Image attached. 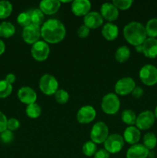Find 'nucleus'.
<instances>
[{"label":"nucleus","mask_w":157,"mask_h":158,"mask_svg":"<svg viewBox=\"0 0 157 158\" xmlns=\"http://www.w3.org/2000/svg\"><path fill=\"white\" fill-rule=\"evenodd\" d=\"M155 114L150 110H145L136 117L135 125L139 130L146 131L153 126L155 123Z\"/></svg>","instance_id":"1a4fd4ad"},{"label":"nucleus","mask_w":157,"mask_h":158,"mask_svg":"<svg viewBox=\"0 0 157 158\" xmlns=\"http://www.w3.org/2000/svg\"><path fill=\"white\" fill-rule=\"evenodd\" d=\"M55 99L57 103L60 104H65L69 100V95L67 91L62 89H58L55 94Z\"/></svg>","instance_id":"2f4dec72"},{"label":"nucleus","mask_w":157,"mask_h":158,"mask_svg":"<svg viewBox=\"0 0 157 158\" xmlns=\"http://www.w3.org/2000/svg\"><path fill=\"white\" fill-rule=\"evenodd\" d=\"M97 151V147L94 142L87 141L83 144V153L87 157H92L95 155Z\"/></svg>","instance_id":"7c9ffc66"},{"label":"nucleus","mask_w":157,"mask_h":158,"mask_svg":"<svg viewBox=\"0 0 157 158\" xmlns=\"http://www.w3.org/2000/svg\"><path fill=\"white\" fill-rule=\"evenodd\" d=\"M136 117V115L132 110H125L122 113L121 115L122 120L129 126H132V125L135 124Z\"/></svg>","instance_id":"bb28decb"},{"label":"nucleus","mask_w":157,"mask_h":158,"mask_svg":"<svg viewBox=\"0 0 157 158\" xmlns=\"http://www.w3.org/2000/svg\"><path fill=\"white\" fill-rule=\"evenodd\" d=\"M20 127V122L15 118H10L7 120V129L11 131H15Z\"/></svg>","instance_id":"c9c22d12"},{"label":"nucleus","mask_w":157,"mask_h":158,"mask_svg":"<svg viewBox=\"0 0 157 158\" xmlns=\"http://www.w3.org/2000/svg\"><path fill=\"white\" fill-rule=\"evenodd\" d=\"M109 153L105 149L99 150L94 155V158H109Z\"/></svg>","instance_id":"ea45409f"},{"label":"nucleus","mask_w":157,"mask_h":158,"mask_svg":"<svg viewBox=\"0 0 157 158\" xmlns=\"http://www.w3.org/2000/svg\"><path fill=\"white\" fill-rule=\"evenodd\" d=\"M58 83L55 77L50 74H44L40 78L39 89L47 96L53 95L58 90Z\"/></svg>","instance_id":"39448f33"},{"label":"nucleus","mask_w":157,"mask_h":158,"mask_svg":"<svg viewBox=\"0 0 157 158\" xmlns=\"http://www.w3.org/2000/svg\"><path fill=\"white\" fill-rule=\"evenodd\" d=\"M91 2L89 0H75L72 2V12L76 16L86 15L91 9Z\"/></svg>","instance_id":"ddd939ff"},{"label":"nucleus","mask_w":157,"mask_h":158,"mask_svg":"<svg viewBox=\"0 0 157 158\" xmlns=\"http://www.w3.org/2000/svg\"><path fill=\"white\" fill-rule=\"evenodd\" d=\"M131 55L130 49L128 46H120L117 49L116 52H115V60L119 62V63H125V62L127 61L129 59Z\"/></svg>","instance_id":"5701e85b"},{"label":"nucleus","mask_w":157,"mask_h":158,"mask_svg":"<svg viewBox=\"0 0 157 158\" xmlns=\"http://www.w3.org/2000/svg\"><path fill=\"white\" fill-rule=\"evenodd\" d=\"M12 92V84L5 80H0V99L9 97Z\"/></svg>","instance_id":"c756f323"},{"label":"nucleus","mask_w":157,"mask_h":158,"mask_svg":"<svg viewBox=\"0 0 157 158\" xmlns=\"http://www.w3.org/2000/svg\"><path fill=\"white\" fill-rule=\"evenodd\" d=\"M66 28L60 20L50 19L45 22L41 27V36L47 43H60L66 36Z\"/></svg>","instance_id":"f257e3e1"},{"label":"nucleus","mask_w":157,"mask_h":158,"mask_svg":"<svg viewBox=\"0 0 157 158\" xmlns=\"http://www.w3.org/2000/svg\"><path fill=\"white\" fill-rule=\"evenodd\" d=\"M123 35L129 44L135 46L142 45L147 39L146 28L138 22H132L126 25L123 29Z\"/></svg>","instance_id":"f03ea898"},{"label":"nucleus","mask_w":157,"mask_h":158,"mask_svg":"<svg viewBox=\"0 0 157 158\" xmlns=\"http://www.w3.org/2000/svg\"><path fill=\"white\" fill-rule=\"evenodd\" d=\"M149 151L143 144L132 145L126 153V158H147Z\"/></svg>","instance_id":"a211bd4d"},{"label":"nucleus","mask_w":157,"mask_h":158,"mask_svg":"<svg viewBox=\"0 0 157 158\" xmlns=\"http://www.w3.org/2000/svg\"><path fill=\"white\" fill-rule=\"evenodd\" d=\"M0 140L4 143H10L14 140V134L9 130H6L0 134Z\"/></svg>","instance_id":"f704fd0d"},{"label":"nucleus","mask_w":157,"mask_h":158,"mask_svg":"<svg viewBox=\"0 0 157 158\" xmlns=\"http://www.w3.org/2000/svg\"><path fill=\"white\" fill-rule=\"evenodd\" d=\"M26 115L32 119H36L40 117L42 114V110L39 105L36 103H32V104L27 105L26 109Z\"/></svg>","instance_id":"393cba45"},{"label":"nucleus","mask_w":157,"mask_h":158,"mask_svg":"<svg viewBox=\"0 0 157 158\" xmlns=\"http://www.w3.org/2000/svg\"><path fill=\"white\" fill-rule=\"evenodd\" d=\"M135 83L131 77H124L117 81L115 85V92L121 96H126L132 94L135 89Z\"/></svg>","instance_id":"9b49d317"},{"label":"nucleus","mask_w":157,"mask_h":158,"mask_svg":"<svg viewBox=\"0 0 157 158\" xmlns=\"http://www.w3.org/2000/svg\"><path fill=\"white\" fill-rule=\"evenodd\" d=\"M96 117V111L92 106H84L78 110L76 118L78 123L86 124L93 121Z\"/></svg>","instance_id":"f8f14e48"},{"label":"nucleus","mask_w":157,"mask_h":158,"mask_svg":"<svg viewBox=\"0 0 157 158\" xmlns=\"http://www.w3.org/2000/svg\"><path fill=\"white\" fill-rule=\"evenodd\" d=\"M41 36V27L31 23L23 28L22 39L28 44L33 45L38 41Z\"/></svg>","instance_id":"9d476101"},{"label":"nucleus","mask_w":157,"mask_h":158,"mask_svg":"<svg viewBox=\"0 0 157 158\" xmlns=\"http://www.w3.org/2000/svg\"><path fill=\"white\" fill-rule=\"evenodd\" d=\"M15 32V28L13 24L9 22L0 23V36L3 38H9Z\"/></svg>","instance_id":"4be33fe9"},{"label":"nucleus","mask_w":157,"mask_h":158,"mask_svg":"<svg viewBox=\"0 0 157 158\" xmlns=\"http://www.w3.org/2000/svg\"><path fill=\"white\" fill-rule=\"evenodd\" d=\"M143 94H144V90H143V88L139 87V86H135V89L132 92V97L135 99L141 98L143 96Z\"/></svg>","instance_id":"58836bf2"},{"label":"nucleus","mask_w":157,"mask_h":158,"mask_svg":"<svg viewBox=\"0 0 157 158\" xmlns=\"http://www.w3.org/2000/svg\"><path fill=\"white\" fill-rule=\"evenodd\" d=\"M146 31L147 35L149 38H155L157 37V18L151 19L146 23Z\"/></svg>","instance_id":"c85d7f7f"},{"label":"nucleus","mask_w":157,"mask_h":158,"mask_svg":"<svg viewBox=\"0 0 157 158\" xmlns=\"http://www.w3.org/2000/svg\"><path fill=\"white\" fill-rule=\"evenodd\" d=\"M140 131L134 126H129L126 128L123 134V140L129 144H136L140 140Z\"/></svg>","instance_id":"aec40b11"},{"label":"nucleus","mask_w":157,"mask_h":158,"mask_svg":"<svg viewBox=\"0 0 157 158\" xmlns=\"http://www.w3.org/2000/svg\"><path fill=\"white\" fill-rule=\"evenodd\" d=\"M5 50H6V45L2 40H0V56L4 53Z\"/></svg>","instance_id":"79ce46f5"},{"label":"nucleus","mask_w":157,"mask_h":158,"mask_svg":"<svg viewBox=\"0 0 157 158\" xmlns=\"http://www.w3.org/2000/svg\"><path fill=\"white\" fill-rule=\"evenodd\" d=\"M101 15L107 21L113 22L119 17V9L112 3L106 2L102 5Z\"/></svg>","instance_id":"2eb2a0df"},{"label":"nucleus","mask_w":157,"mask_h":158,"mask_svg":"<svg viewBox=\"0 0 157 158\" xmlns=\"http://www.w3.org/2000/svg\"><path fill=\"white\" fill-rule=\"evenodd\" d=\"M50 49L47 43L45 41L36 42L34 43L31 49V53L32 57L37 61H44L49 57Z\"/></svg>","instance_id":"6e6552de"},{"label":"nucleus","mask_w":157,"mask_h":158,"mask_svg":"<svg viewBox=\"0 0 157 158\" xmlns=\"http://www.w3.org/2000/svg\"><path fill=\"white\" fill-rule=\"evenodd\" d=\"M124 146V140L120 134H113L109 135L104 142L105 150L109 154L119 153Z\"/></svg>","instance_id":"0eeeda50"},{"label":"nucleus","mask_w":157,"mask_h":158,"mask_svg":"<svg viewBox=\"0 0 157 158\" xmlns=\"http://www.w3.org/2000/svg\"><path fill=\"white\" fill-rule=\"evenodd\" d=\"M89 32H90V29L86 26L85 25H83V26H80L78 29V31H77V33H78V35L82 39L87 38L89 35Z\"/></svg>","instance_id":"e433bc0d"},{"label":"nucleus","mask_w":157,"mask_h":158,"mask_svg":"<svg viewBox=\"0 0 157 158\" xmlns=\"http://www.w3.org/2000/svg\"><path fill=\"white\" fill-rule=\"evenodd\" d=\"M12 12V5L10 2L2 0L0 1V19H3L11 15Z\"/></svg>","instance_id":"cd10ccee"},{"label":"nucleus","mask_w":157,"mask_h":158,"mask_svg":"<svg viewBox=\"0 0 157 158\" xmlns=\"http://www.w3.org/2000/svg\"><path fill=\"white\" fill-rule=\"evenodd\" d=\"M84 25L90 29H97L103 23V18L101 14L97 12H89L84 17Z\"/></svg>","instance_id":"f3484780"},{"label":"nucleus","mask_w":157,"mask_h":158,"mask_svg":"<svg viewBox=\"0 0 157 158\" xmlns=\"http://www.w3.org/2000/svg\"><path fill=\"white\" fill-rule=\"evenodd\" d=\"M31 19V23L35 26H40L41 25H43L45 20L44 13L40 10L39 9H32L29 12Z\"/></svg>","instance_id":"b1692460"},{"label":"nucleus","mask_w":157,"mask_h":158,"mask_svg":"<svg viewBox=\"0 0 157 158\" xmlns=\"http://www.w3.org/2000/svg\"><path fill=\"white\" fill-rule=\"evenodd\" d=\"M18 97L22 103L25 104H32L35 103L37 94L33 89L29 86H22L18 91Z\"/></svg>","instance_id":"4468645a"},{"label":"nucleus","mask_w":157,"mask_h":158,"mask_svg":"<svg viewBox=\"0 0 157 158\" xmlns=\"http://www.w3.org/2000/svg\"><path fill=\"white\" fill-rule=\"evenodd\" d=\"M61 3L58 0H43L39 3V9L46 15H53L60 9Z\"/></svg>","instance_id":"6ab92c4d"},{"label":"nucleus","mask_w":157,"mask_h":158,"mask_svg":"<svg viewBox=\"0 0 157 158\" xmlns=\"http://www.w3.org/2000/svg\"><path fill=\"white\" fill-rule=\"evenodd\" d=\"M135 49L138 52H143V46L142 45H139V46H135Z\"/></svg>","instance_id":"37998d69"},{"label":"nucleus","mask_w":157,"mask_h":158,"mask_svg":"<svg viewBox=\"0 0 157 158\" xmlns=\"http://www.w3.org/2000/svg\"><path fill=\"white\" fill-rule=\"evenodd\" d=\"M154 157H155V153H154V151H149L148 157H149V158H153Z\"/></svg>","instance_id":"c03bdc74"},{"label":"nucleus","mask_w":157,"mask_h":158,"mask_svg":"<svg viewBox=\"0 0 157 158\" xmlns=\"http://www.w3.org/2000/svg\"><path fill=\"white\" fill-rule=\"evenodd\" d=\"M17 23L22 27L29 26L31 24V19L29 12H21L17 17Z\"/></svg>","instance_id":"473e14b6"},{"label":"nucleus","mask_w":157,"mask_h":158,"mask_svg":"<svg viewBox=\"0 0 157 158\" xmlns=\"http://www.w3.org/2000/svg\"><path fill=\"white\" fill-rule=\"evenodd\" d=\"M133 3L132 0H114L112 4L115 6L118 9L121 10H126L129 9Z\"/></svg>","instance_id":"72a5a7b5"},{"label":"nucleus","mask_w":157,"mask_h":158,"mask_svg":"<svg viewBox=\"0 0 157 158\" xmlns=\"http://www.w3.org/2000/svg\"><path fill=\"white\" fill-rule=\"evenodd\" d=\"M143 53L149 59L157 57V40L155 38H147L142 44Z\"/></svg>","instance_id":"dca6fc26"},{"label":"nucleus","mask_w":157,"mask_h":158,"mask_svg":"<svg viewBox=\"0 0 157 158\" xmlns=\"http://www.w3.org/2000/svg\"><path fill=\"white\" fill-rule=\"evenodd\" d=\"M102 34L106 40L112 41V40H115L119 35L118 26L112 23H106L102 29Z\"/></svg>","instance_id":"412c9836"},{"label":"nucleus","mask_w":157,"mask_h":158,"mask_svg":"<svg viewBox=\"0 0 157 158\" xmlns=\"http://www.w3.org/2000/svg\"><path fill=\"white\" fill-rule=\"evenodd\" d=\"M109 137V128L104 122H97L92 126L90 133L91 140L95 144L104 143Z\"/></svg>","instance_id":"20e7f679"},{"label":"nucleus","mask_w":157,"mask_h":158,"mask_svg":"<svg viewBox=\"0 0 157 158\" xmlns=\"http://www.w3.org/2000/svg\"><path fill=\"white\" fill-rule=\"evenodd\" d=\"M157 144V138L153 133H147L143 137V145L149 151H152Z\"/></svg>","instance_id":"a878e982"},{"label":"nucleus","mask_w":157,"mask_h":158,"mask_svg":"<svg viewBox=\"0 0 157 158\" xmlns=\"http://www.w3.org/2000/svg\"><path fill=\"white\" fill-rule=\"evenodd\" d=\"M139 78L146 86H153L157 83V68L153 65L143 66L139 71Z\"/></svg>","instance_id":"423d86ee"},{"label":"nucleus","mask_w":157,"mask_h":158,"mask_svg":"<svg viewBox=\"0 0 157 158\" xmlns=\"http://www.w3.org/2000/svg\"><path fill=\"white\" fill-rule=\"evenodd\" d=\"M154 114H155V117L157 118V106L155 109V113H154Z\"/></svg>","instance_id":"a18cd8bd"},{"label":"nucleus","mask_w":157,"mask_h":158,"mask_svg":"<svg viewBox=\"0 0 157 158\" xmlns=\"http://www.w3.org/2000/svg\"><path fill=\"white\" fill-rule=\"evenodd\" d=\"M5 80H6V81H7L9 83H10V84H12V83L15 81V76L14 75L13 73L7 74L6 77V79H5Z\"/></svg>","instance_id":"a19ab883"},{"label":"nucleus","mask_w":157,"mask_h":158,"mask_svg":"<svg viewBox=\"0 0 157 158\" xmlns=\"http://www.w3.org/2000/svg\"><path fill=\"white\" fill-rule=\"evenodd\" d=\"M7 118L2 111H0V134L7 130Z\"/></svg>","instance_id":"4c0bfd02"},{"label":"nucleus","mask_w":157,"mask_h":158,"mask_svg":"<svg viewBox=\"0 0 157 158\" xmlns=\"http://www.w3.org/2000/svg\"><path fill=\"white\" fill-rule=\"evenodd\" d=\"M101 107L103 112L109 115L116 114L120 108V100L115 94L109 93L102 100Z\"/></svg>","instance_id":"7ed1b4c3"}]
</instances>
